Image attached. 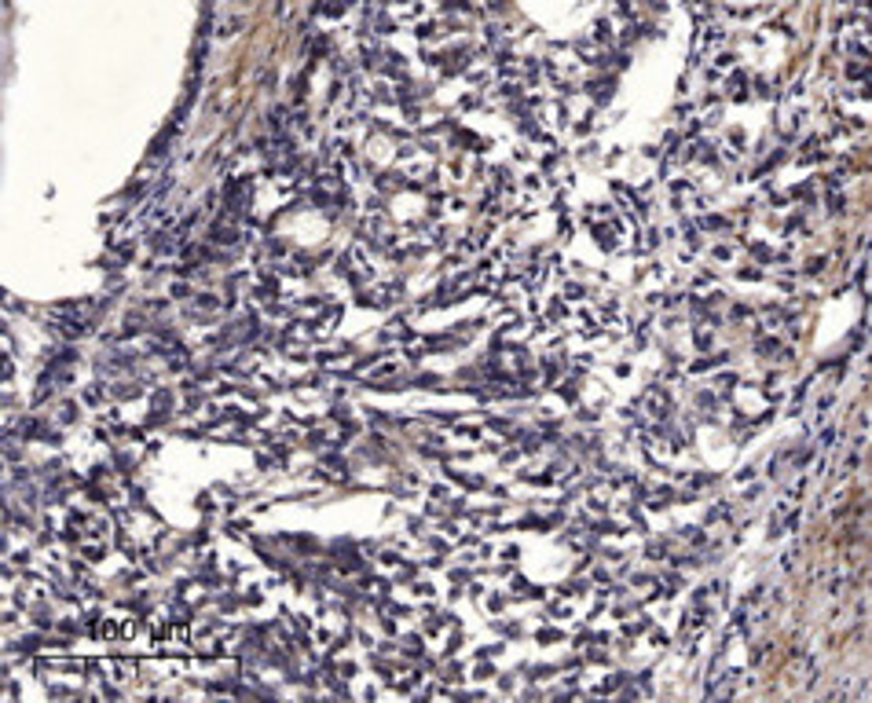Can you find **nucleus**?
Masks as SVG:
<instances>
[{
	"label": "nucleus",
	"instance_id": "f257e3e1",
	"mask_svg": "<svg viewBox=\"0 0 872 703\" xmlns=\"http://www.w3.org/2000/svg\"><path fill=\"white\" fill-rule=\"evenodd\" d=\"M451 436H455V440L476 443V440H484V436H487V429H484L481 421H459V425H451Z\"/></svg>",
	"mask_w": 872,
	"mask_h": 703
},
{
	"label": "nucleus",
	"instance_id": "f03ea898",
	"mask_svg": "<svg viewBox=\"0 0 872 703\" xmlns=\"http://www.w3.org/2000/svg\"><path fill=\"white\" fill-rule=\"evenodd\" d=\"M403 593H407L411 601L425 604V601H433V597H436V586H433V582H425V579H414V582H407V590H403Z\"/></svg>",
	"mask_w": 872,
	"mask_h": 703
}]
</instances>
